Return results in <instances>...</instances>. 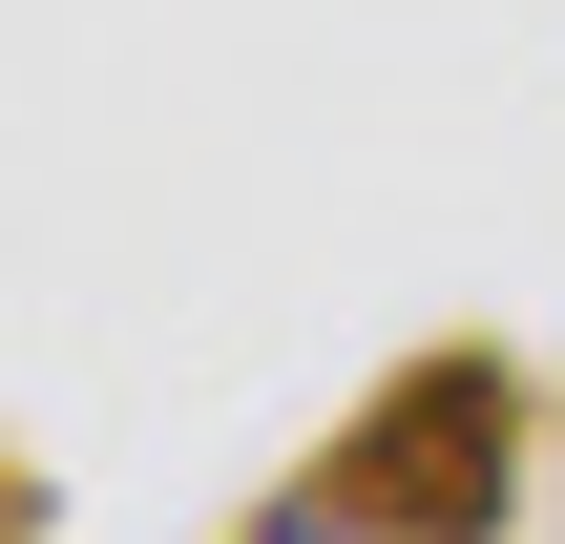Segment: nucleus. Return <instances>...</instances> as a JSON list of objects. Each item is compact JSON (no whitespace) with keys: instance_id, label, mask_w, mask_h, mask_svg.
Instances as JSON below:
<instances>
[{"instance_id":"f257e3e1","label":"nucleus","mask_w":565,"mask_h":544,"mask_svg":"<svg viewBox=\"0 0 565 544\" xmlns=\"http://www.w3.org/2000/svg\"><path fill=\"white\" fill-rule=\"evenodd\" d=\"M315 503L356 544H503L524 524V356H503V335L398 356V377L315 440Z\"/></svg>"},{"instance_id":"f03ea898","label":"nucleus","mask_w":565,"mask_h":544,"mask_svg":"<svg viewBox=\"0 0 565 544\" xmlns=\"http://www.w3.org/2000/svg\"><path fill=\"white\" fill-rule=\"evenodd\" d=\"M252 544H356V524H335V503H315V482H294V503H273V524H252Z\"/></svg>"}]
</instances>
